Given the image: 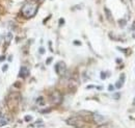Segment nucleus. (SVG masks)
<instances>
[{"mask_svg":"<svg viewBox=\"0 0 135 128\" xmlns=\"http://www.w3.org/2000/svg\"><path fill=\"white\" fill-rule=\"evenodd\" d=\"M28 75H29V70H28V69H27L26 67H21L20 71H19V76L25 78V77H27Z\"/></svg>","mask_w":135,"mask_h":128,"instance_id":"nucleus-5","label":"nucleus"},{"mask_svg":"<svg viewBox=\"0 0 135 128\" xmlns=\"http://www.w3.org/2000/svg\"><path fill=\"white\" fill-rule=\"evenodd\" d=\"M109 91H113V85H109V88H108Z\"/></svg>","mask_w":135,"mask_h":128,"instance_id":"nucleus-16","label":"nucleus"},{"mask_svg":"<svg viewBox=\"0 0 135 128\" xmlns=\"http://www.w3.org/2000/svg\"><path fill=\"white\" fill-rule=\"evenodd\" d=\"M31 120H32V117H31V116H26V117H25V121H26V122H30Z\"/></svg>","mask_w":135,"mask_h":128,"instance_id":"nucleus-10","label":"nucleus"},{"mask_svg":"<svg viewBox=\"0 0 135 128\" xmlns=\"http://www.w3.org/2000/svg\"><path fill=\"white\" fill-rule=\"evenodd\" d=\"M37 8H39V5L36 2H26L21 9V13L25 18H32L35 16Z\"/></svg>","mask_w":135,"mask_h":128,"instance_id":"nucleus-1","label":"nucleus"},{"mask_svg":"<svg viewBox=\"0 0 135 128\" xmlns=\"http://www.w3.org/2000/svg\"><path fill=\"white\" fill-rule=\"evenodd\" d=\"M40 53H41V54H44V53H45L44 48H40Z\"/></svg>","mask_w":135,"mask_h":128,"instance_id":"nucleus-13","label":"nucleus"},{"mask_svg":"<svg viewBox=\"0 0 135 128\" xmlns=\"http://www.w3.org/2000/svg\"><path fill=\"white\" fill-rule=\"evenodd\" d=\"M134 103H135V99H134Z\"/></svg>","mask_w":135,"mask_h":128,"instance_id":"nucleus-19","label":"nucleus"},{"mask_svg":"<svg viewBox=\"0 0 135 128\" xmlns=\"http://www.w3.org/2000/svg\"><path fill=\"white\" fill-rule=\"evenodd\" d=\"M13 39V34L12 33H7L6 36H5V41H6V43H9L10 41H12Z\"/></svg>","mask_w":135,"mask_h":128,"instance_id":"nucleus-9","label":"nucleus"},{"mask_svg":"<svg viewBox=\"0 0 135 128\" xmlns=\"http://www.w3.org/2000/svg\"><path fill=\"white\" fill-rule=\"evenodd\" d=\"M50 98H51L52 102L55 103V104H59L62 101V96L59 92H53L50 96Z\"/></svg>","mask_w":135,"mask_h":128,"instance_id":"nucleus-3","label":"nucleus"},{"mask_svg":"<svg viewBox=\"0 0 135 128\" xmlns=\"http://www.w3.org/2000/svg\"><path fill=\"white\" fill-rule=\"evenodd\" d=\"M3 58L5 60V56H1V57H0V62H2V61H3Z\"/></svg>","mask_w":135,"mask_h":128,"instance_id":"nucleus-17","label":"nucleus"},{"mask_svg":"<svg viewBox=\"0 0 135 128\" xmlns=\"http://www.w3.org/2000/svg\"><path fill=\"white\" fill-rule=\"evenodd\" d=\"M94 121H95V123H96L97 125H102V124L106 123L107 119L105 118L104 116H102V115H100V114H95V115H94Z\"/></svg>","mask_w":135,"mask_h":128,"instance_id":"nucleus-4","label":"nucleus"},{"mask_svg":"<svg viewBox=\"0 0 135 128\" xmlns=\"http://www.w3.org/2000/svg\"><path fill=\"white\" fill-rule=\"evenodd\" d=\"M124 81H125V75L124 74H122L121 75V79L118 80L116 83H115V88H117V89H121L122 87H123V83H124Z\"/></svg>","mask_w":135,"mask_h":128,"instance_id":"nucleus-7","label":"nucleus"},{"mask_svg":"<svg viewBox=\"0 0 135 128\" xmlns=\"http://www.w3.org/2000/svg\"><path fill=\"white\" fill-rule=\"evenodd\" d=\"M8 122H9V120H8V118L6 116H1V117H0V127L8 124Z\"/></svg>","mask_w":135,"mask_h":128,"instance_id":"nucleus-6","label":"nucleus"},{"mask_svg":"<svg viewBox=\"0 0 135 128\" xmlns=\"http://www.w3.org/2000/svg\"><path fill=\"white\" fill-rule=\"evenodd\" d=\"M7 68H8L7 65H4V66L2 67V71H3V72H6V71H7Z\"/></svg>","mask_w":135,"mask_h":128,"instance_id":"nucleus-11","label":"nucleus"},{"mask_svg":"<svg viewBox=\"0 0 135 128\" xmlns=\"http://www.w3.org/2000/svg\"><path fill=\"white\" fill-rule=\"evenodd\" d=\"M74 44H75V45H81V43H80V42H78V41H75V42H74Z\"/></svg>","mask_w":135,"mask_h":128,"instance_id":"nucleus-15","label":"nucleus"},{"mask_svg":"<svg viewBox=\"0 0 135 128\" xmlns=\"http://www.w3.org/2000/svg\"><path fill=\"white\" fill-rule=\"evenodd\" d=\"M0 117H1V111H0Z\"/></svg>","mask_w":135,"mask_h":128,"instance_id":"nucleus-18","label":"nucleus"},{"mask_svg":"<svg viewBox=\"0 0 135 128\" xmlns=\"http://www.w3.org/2000/svg\"><path fill=\"white\" fill-rule=\"evenodd\" d=\"M101 78H102V79H105V78H106V73H105V72H102V73H101Z\"/></svg>","mask_w":135,"mask_h":128,"instance_id":"nucleus-12","label":"nucleus"},{"mask_svg":"<svg viewBox=\"0 0 135 128\" xmlns=\"http://www.w3.org/2000/svg\"><path fill=\"white\" fill-rule=\"evenodd\" d=\"M51 62H52V57H49V58H48V61H47V65H49Z\"/></svg>","mask_w":135,"mask_h":128,"instance_id":"nucleus-14","label":"nucleus"},{"mask_svg":"<svg viewBox=\"0 0 135 128\" xmlns=\"http://www.w3.org/2000/svg\"><path fill=\"white\" fill-rule=\"evenodd\" d=\"M55 71L59 76H63L67 72V66L63 62H58L55 65Z\"/></svg>","mask_w":135,"mask_h":128,"instance_id":"nucleus-2","label":"nucleus"},{"mask_svg":"<svg viewBox=\"0 0 135 128\" xmlns=\"http://www.w3.org/2000/svg\"><path fill=\"white\" fill-rule=\"evenodd\" d=\"M105 13H106V16H107V18L109 21H112V16H111V13H110V10L108 9V8H105Z\"/></svg>","mask_w":135,"mask_h":128,"instance_id":"nucleus-8","label":"nucleus"}]
</instances>
